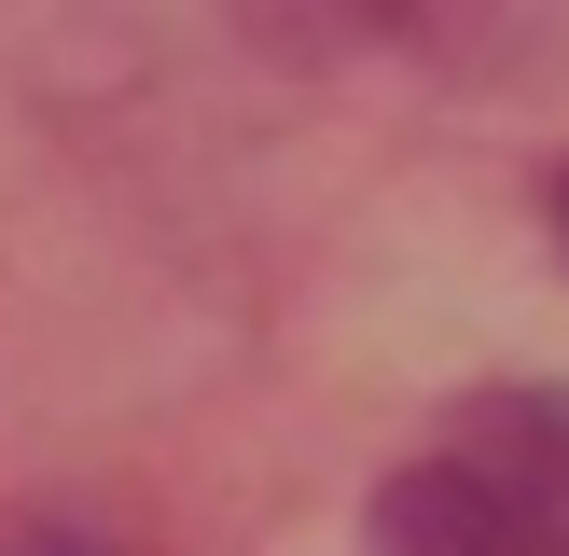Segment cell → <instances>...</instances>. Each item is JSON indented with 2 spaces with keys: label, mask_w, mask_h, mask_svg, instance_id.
<instances>
[{
  "label": "cell",
  "mask_w": 569,
  "mask_h": 556,
  "mask_svg": "<svg viewBox=\"0 0 569 556\" xmlns=\"http://www.w3.org/2000/svg\"><path fill=\"white\" fill-rule=\"evenodd\" d=\"M361 543L376 556H569V389L542 376L459 389L389 459Z\"/></svg>",
  "instance_id": "cell-1"
},
{
  "label": "cell",
  "mask_w": 569,
  "mask_h": 556,
  "mask_svg": "<svg viewBox=\"0 0 569 556\" xmlns=\"http://www.w3.org/2000/svg\"><path fill=\"white\" fill-rule=\"evenodd\" d=\"M0 556H111V543H56V528H14Z\"/></svg>",
  "instance_id": "cell-2"
},
{
  "label": "cell",
  "mask_w": 569,
  "mask_h": 556,
  "mask_svg": "<svg viewBox=\"0 0 569 556\" xmlns=\"http://www.w3.org/2000/svg\"><path fill=\"white\" fill-rule=\"evenodd\" d=\"M556 237H569V181H556Z\"/></svg>",
  "instance_id": "cell-3"
}]
</instances>
